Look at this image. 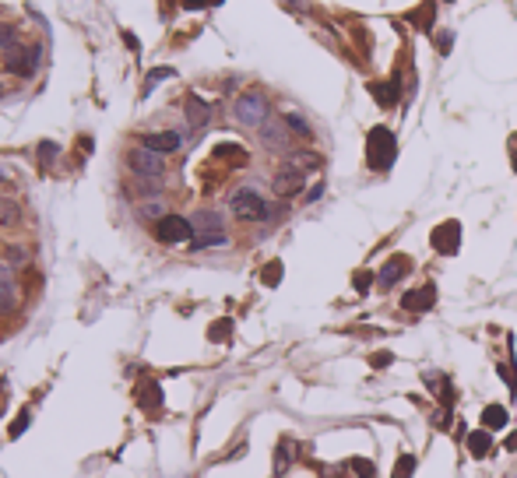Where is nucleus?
Here are the masks:
<instances>
[{"label":"nucleus","mask_w":517,"mask_h":478,"mask_svg":"<svg viewBox=\"0 0 517 478\" xmlns=\"http://www.w3.org/2000/svg\"><path fill=\"white\" fill-rule=\"evenodd\" d=\"M141 144L159 152V155H173V152L183 148V134H176V130H152V134L141 137Z\"/></svg>","instance_id":"nucleus-10"},{"label":"nucleus","mask_w":517,"mask_h":478,"mask_svg":"<svg viewBox=\"0 0 517 478\" xmlns=\"http://www.w3.org/2000/svg\"><path fill=\"white\" fill-rule=\"evenodd\" d=\"M412 472H415V457H412V454H402V457H398V465H394V475H391V478H412Z\"/></svg>","instance_id":"nucleus-27"},{"label":"nucleus","mask_w":517,"mask_h":478,"mask_svg":"<svg viewBox=\"0 0 517 478\" xmlns=\"http://www.w3.org/2000/svg\"><path fill=\"white\" fill-rule=\"evenodd\" d=\"M370 96L377 98L384 109H391V106H398L402 89H398V85H391V81H373V85H370Z\"/></svg>","instance_id":"nucleus-19"},{"label":"nucleus","mask_w":517,"mask_h":478,"mask_svg":"<svg viewBox=\"0 0 517 478\" xmlns=\"http://www.w3.org/2000/svg\"><path fill=\"white\" fill-rule=\"evenodd\" d=\"M289 162L296 166V169H320V155H313V152H300V155H289Z\"/></svg>","instance_id":"nucleus-24"},{"label":"nucleus","mask_w":517,"mask_h":478,"mask_svg":"<svg viewBox=\"0 0 517 478\" xmlns=\"http://www.w3.org/2000/svg\"><path fill=\"white\" fill-rule=\"evenodd\" d=\"M0 50H4V53L18 50V28H14V25H0Z\"/></svg>","instance_id":"nucleus-26"},{"label":"nucleus","mask_w":517,"mask_h":478,"mask_svg":"<svg viewBox=\"0 0 517 478\" xmlns=\"http://www.w3.org/2000/svg\"><path fill=\"white\" fill-rule=\"evenodd\" d=\"M511 159H514V169H517V134L511 137Z\"/></svg>","instance_id":"nucleus-37"},{"label":"nucleus","mask_w":517,"mask_h":478,"mask_svg":"<svg viewBox=\"0 0 517 478\" xmlns=\"http://www.w3.org/2000/svg\"><path fill=\"white\" fill-rule=\"evenodd\" d=\"M356 288H359V292H366V288H370V275H366V271H359V275H356Z\"/></svg>","instance_id":"nucleus-33"},{"label":"nucleus","mask_w":517,"mask_h":478,"mask_svg":"<svg viewBox=\"0 0 517 478\" xmlns=\"http://www.w3.org/2000/svg\"><path fill=\"white\" fill-rule=\"evenodd\" d=\"M42 57V50L39 46H18V50H11V53H4V71L7 74H14V78H32L35 71H39V60Z\"/></svg>","instance_id":"nucleus-6"},{"label":"nucleus","mask_w":517,"mask_h":478,"mask_svg":"<svg viewBox=\"0 0 517 478\" xmlns=\"http://www.w3.org/2000/svg\"><path fill=\"white\" fill-rule=\"evenodd\" d=\"M433 302H436V288H433V285L412 288V292H405V295H402V306H405V309H412V313H426Z\"/></svg>","instance_id":"nucleus-13"},{"label":"nucleus","mask_w":517,"mask_h":478,"mask_svg":"<svg viewBox=\"0 0 517 478\" xmlns=\"http://www.w3.org/2000/svg\"><path fill=\"white\" fill-rule=\"evenodd\" d=\"M394 159H398V137L387 127H373L370 137H366V162H370V169L387 173L394 166Z\"/></svg>","instance_id":"nucleus-1"},{"label":"nucleus","mask_w":517,"mask_h":478,"mask_svg":"<svg viewBox=\"0 0 517 478\" xmlns=\"http://www.w3.org/2000/svg\"><path fill=\"white\" fill-rule=\"evenodd\" d=\"M4 264H7L11 271L28 268V264H32V246H25V243H11V246L4 250Z\"/></svg>","instance_id":"nucleus-18"},{"label":"nucleus","mask_w":517,"mask_h":478,"mask_svg":"<svg viewBox=\"0 0 517 478\" xmlns=\"http://www.w3.org/2000/svg\"><path fill=\"white\" fill-rule=\"evenodd\" d=\"M4 183H7V173H4V169H0V187H4Z\"/></svg>","instance_id":"nucleus-38"},{"label":"nucleus","mask_w":517,"mask_h":478,"mask_svg":"<svg viewBox=\"0 0 517 478\" xmlns=\"http://www.w3.org/2000/svg\"><path fill=\"white\" fill-rule=\"evenodd\" d=\"M183 113H187V123L198 130V127H205L208 116H211V106L208 102H201L198 96H187V102H183Z\"/></svg>","instance_id":"nucleus-16"},{"label":"nucleus","mask_w":517,"mask_h":478,"mask_svg":"<svg viewBox=\"0 0 517 478\" xmlns=\"http://www.w3.org/2000/svg\"><path fill=\"white\" fill-rule=\"evenodd\" d=\"M39 159H42V166H50V162L57 159V144H42V148H39Z\"/></svg>","instance_id":"nucleus-31"},{"label":"nucleus","mask_w":517,"mask_h":478,"mask_svg":"<svg viewBox=\"0 0 517 478\" xmlns=\"http://www.w3.org/2000/svg\"><path fill=\"white\" fill-rule=\"evenodd\" d=\"M429 243H433V250L436 254H443V257H454L458 250H461V222H440L436 229H433V236H429Z\"/></svg>","instance_id":"nucleus-8"},{"label":"nucleus","mask_w":517,"mask_h":478,"mask_svg":"<svg viewBox=\"0 0 517 478\" xmlns=\"http://www.w3.org/2000/svg\"><path fill=\"white\" fill-rule=\"evenodd\" d=\"M261 278H264V285H278V282H282V264H278V261H271V264L261 271Z\"/></svg>","instance_id":"nucleus-28"},{"label":"nucleus","mask_w":517,"mask_h":478,"mask_svg":"<svg viewBox=\"0 0 517 478\" xmlns=\"http://www.w3.org/2000/svg\"><path fill=\"white\" fill-rule=\"evenodd\" d=\"M232 116L243 127H264L268 123V98L261 92H246V96H239L232 102Z\"/></svg>","instance_id":"nucleus-5"},{"label":"nucleus","mask_w":517,"mask_h":478,"mask_svg":"<svg viewBox=\"0 0 517 478\" xmlns=\"http://www.w3.org/2000/svg\"><path fill=\"white\" fill-rule=\"evenodd\" d=\"M292 461H296V443L292 440H282L278 443V454H275V475H285Z\"/></svg>","instance_id":"nucleus-20"},{"label":"nucleus","mask_w":517,"mask_h":478,"mask_svg":"<svg viewBox=\"0 0 517 478\" xmlns=\"http://www.w3.org/2000/svg\"><path fill=\"white\" fill-rule=\"evenodd\" d=\"M127 166H130V173L137 180H148V183H159L166 176V155H159V152H152L144 144L127 152Z\"/></svg>","instance_id":"nucleus-3"},{"label":"nucleus","mask_w":517,"mask_h":478,"mask_svg":"<svg viewBox=\"0 0 517 478\" xmlns=\"http://www.w3.org/2000/svg\"><path fill=\"white\" fill-rule=\"evenodd\" d=\"M229 211H232L239 222H264V218L271 215L268 200H264L257 190H250V187H239V190L229 197Z\"/></svg>","instance_id":"nucleus-4"},{"label":"nucleus","mask_w":517,"mask_h":478,"mask_svg":"<svg viewBox=\"0 0 517 478\" xmlns=\"http://www.w3.org/2000/svg\"><path fill=\"white\" fill-rule=\"evenodd\" d=\"M25 426H28V419H25V415H21V419H18V422H14V426H11V436H18V433H25Z\"/></svg>","instance_id":"nucleus-34"},{"label":"nucleus","mask_w":517,"mask_h":478,"mask_svg":"<svg viewBox=\"0 0 517 478\" xmlns=\"http://www.w3.org/2000/svg\"><path fill=\"white\" fill-rule=\"evenodd\" d=\"M370 363H373L377 370H384V366H391V363H394V355H391V352H377V355H373Z\"/></svg>","instance_id":"nucleus-32"},{"label":"nucleus","mask_w":517,"mask_h":478,"mask_svg":"<svg viewBox=\"0 0 517 478\" xmlns=\"http://www.w3.org/2000/svg\"><path fill=\"white\" fill-rule=\"evenodd\" d=\"M169 74H173L169 67H162V71H152V74H148V81H144V92H152V85H155V81H162V78H169Z\"/></svg>","instance_id":"nucleus-29"},{"label":"nucleus","mask_w":517,"mask_h":478,"mask_svg":"<svg viewBox=\"0 0 517 478\" xmlns=\"http://www.w3.org/2000/svg\"><path fill=\"white\" fill-rule=\"evenodd\" d=\"M25 222V211H21V200L14 197H0V229H18Z\"/></svg>","instance_id":"nucleus-15"},{"label":"nucleus","mask_w":517,"mask_h":478,"mask_svg":"<svg viewBox=\"0 0 517 478\" xmlns=\"http://www.w3.org/2000/svg\"><path fill=\"white\" fill-rule=\"evenodd\" d=\"M303 180H307V173H303V169H296V166L289 162V166H282V169L275 173L271 187H275V193H278V197H292V193L303 190Z\"/></svg>","instance_id":"nucleus-9"},{"label":"nucleus","mask_w":517,"mask_h":478,"mask_svg":"<svg viewBox=\"0 0 517 478\" xmlns=\"http://www.w3.org/2000/svg\"><path fill=\"white\" fill-rule=\"evenodd\" d=\"M504 447H507V450L514 454V450H517V433H511V436H507V443H504Z\"/></svg>","instance_id":"nucleus-36"},{"label":"nucleus","mask_w":517,"mask_h":478,"mask_svg":"<svg viewBox=\"0 0 517 478\" xmlns=\"http://www.w3.org/2000/svg\"><path fill=\"white\" fill-rule=\"evenodd\" d=\"M155 239L166 243V246L191 243V239H194V225H191V218H183V215H166L162 222H155Z\"/></svg>","instance_id":"nucleus-7"},{"label":"nucleus","mask_w":517,"mask_h":478,"mask_svg":"<svg viewBox=\"0 0 517 478\" xmlns=\"http://www.w3.org/2000/svg\"><path fill=\"white\" fill-rule=\"evenodd\" d=\"M489 443H493V440H489L486 429L472 433V436H468V450H472V457H486V454H489Z\"/></svg>","instance_id":"nucleus-22"},{"label":"nucleus","mask_w":517,"mask_h":478,"mask_svg":"<svg viewBox=\"0 0 517 478\" xmlns=\"http://www.w3.org/2000/svg\"><path fill=\"white\" fill-rule=\"evenodd\" d=\"M18 302H21V292L14 282V271L7 264H0V313H14Z\"/></svg>","instance_id":"nucleus-11"},{"label":"nucleus","mask_w":517,"mask_h":478,"mask_svg":"<svg viewBox=\"0 0 517 478\" xmlns=\"http://www.w3.org/2000/svg\"><path fill=\"white\" fill-rule=\"evenodd\" d=\"M282 120H285V127H289V130H296L300 137H310V123H307L300 113H285Z\"/></svg>","instance_id":"nucleus-25"},{"label":"nucleus","mask_w":517,"mask_h":478,"mask_svg":"<svg viewBox=\"0 0 517 478\" xmlns=\"http://www.w3.org/2000/svg\"><path fill=\"white\" fill-rule=\"evenodd\" d=\"M409 21L419 25V32H429V25H433V0H426L415 14H409Z\"/></svg>","instance_id":"nucleus-23"},{"label":"nucleus","mask_w":517,"mask_h":478,"mask_svg":"<svg viewBox=\"0 0 517 478\" xmlns=\"http://www.w3.org/2000/svg\"><path fill=\"white\" fill-rule=\"evenodd\" d=\"M482 426H486V429H500V426H507V408H504V404H486V411H482Z\"/></svg>","instance_id":"nucleus-21"},{"label":"nucleus","mask_w":517,"mask_h":478,"mask_svg":"<svg viewBox=\"0 0 517 478\" xmlns=\"http://www.w3.org/2000/svg\"><path fill=\"white\" fill-rule=\"evenodd\" d=\"M229 327H232L229 320H222V324H215V327H211V341H222V338H229Z\"/></svg>","instance_id":"nucleus-30"},{"label":"nucleus","mask_w":517,"mask_h":478,"mask_svg":"<svg viewBox=\"0 0 517 478\" xmlns=\"http://www.w3.org/2000/svg\"><path fill=\"white\" fill-rule=\"evenodd\" d=\"M166 215H169V207H166V200H162L159 193H152V197H144V200L137 204V218H141V222H152V225H155V222H162Z\"/></svg>","instance_id":"nucleus-14"},{"label":"nucleus","mask_w":517,"mask_h":478,"mask_svg":"<svg viewBox=\"0 0 517 478\" xmlns=\"http://www.w3.org/2000/svg\"><path fill=\"white\" fill-rule=\"evenodd\" d=\"M191 225H194V239H191V250H208V246H225V232H222V218L218 211H198L191 215Z\"/></svg>","instance_id":"nucleus-2"},{"label":"nucleus","mask_w":517,"mask_h":478,"mask_svg":"<svg viewBox=\"0 0 517 478\" xmlns=\"http://www.w3.org/2000/svg\"><path fill=\"white\" fill-rule=\"evenodd\" d=\"M208 4H218V0H183V7H208Z\"/></svg>","instance_id":"nucleus-35"},{"label":"nucleus","mask_w":517,"mask_h":478,"mask_svg":"<svg viewBox=\"0 0 517 478\" xmlns=\"http://www.w3.org/2000/svg\"><path fill=\"white\" fill-rule=\"evenodd\" d=\"M412 271V261L405 257V254H394L384 268H380V275H377V282H380V288H391V285H398L405 275Z\"/></svg>","instance_id":"nucleus-12"},{"label":"nucleus","mask_w":517,"mask_h":478,"mask_svg":"<svg viewBox=\"0 0 517 478\" xmlns=\"http://www.w3.org/2000/svg\"><path fill=\"white\" fill-rule=\"evenodd\" d=\"M285 130H289L285 120H282V123H271V120H268V123L261 127V137H264L268 148H289V134H285Z\"/></svg>","instance_id":"nucleus-17"}]
</instances>
